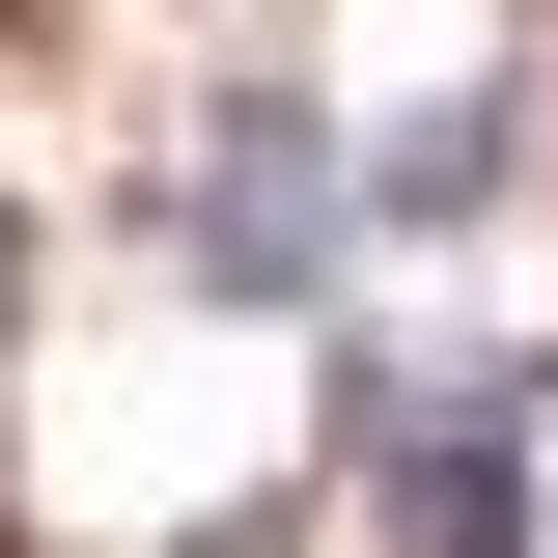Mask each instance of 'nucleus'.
I'll list each match as a JSON object with an SVG mask.
<instances>
[{
  "instance_id": "f257e3e1",
  "label": "nucleus",
  "mask_w": 558,
  "mask_h": 558,
  "mask_svg": "<svg viewBox=\"0 0 558 558\" xmlns=\"http://www.w3.org/2000/svg\"><path fill=\"white\" fill-rule=\"evenodd\" d=\"M363 223H391V196H363L336 140H307V84H223V112H196V168H168V252H196L223 307H307Z\"/></svg>"
},
{
  "instance_id": "f03ea898",
  "label": "nucleus",
  "mask_w": 558,
  "mask_h": 558,
  "mask_svg": "<svg viewBox=\"0 0 558 558\" xmlns=\"http://www.w3.org/2000/svg\"><path fill=\"white\" fill-rule=\"evenodd\" d=\"M363 196H391V223H475V196H502V112H391V168H363Z\"/></svg>"
},
{
  "instance_id": "7ed1b4c3",
  "label": "nucleus",
  "mask_w": 558,
  "mask_h": 558,
  "mask_svg": "<svg viewBox=\"0 0 558 558\" xmlns=\"http://www.w3.org/2000/svg\"><path fill=\"white\" fill-rule=\"evenodd\" d=\"M0 307H28V223H0Z\"/></svg>"
}]
</instances>
